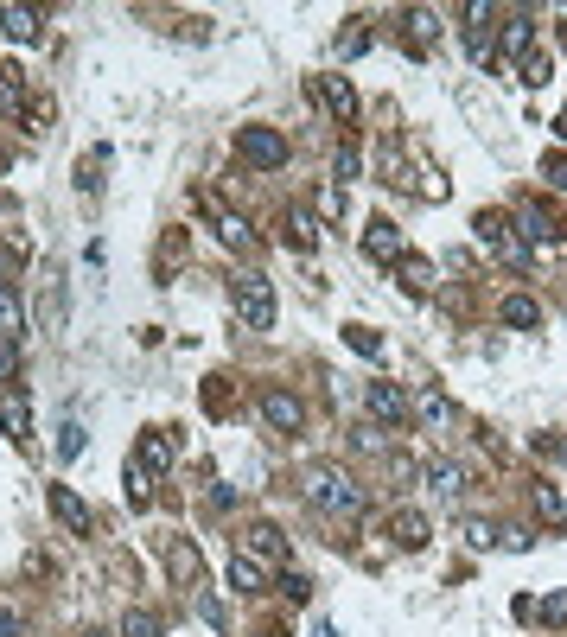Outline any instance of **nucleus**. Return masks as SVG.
I'll return each mask as SVG.
<instances>
[{
	"instance_id": "nucleus-1",
	"label": "nucleus",
	"mask_w": 567,
	"mask_h": 637,
	"mask_svg": "<svg viewBox=\"0 0 567 637\" xmlns=\"http://www.w3.org/2000/svg\"><path fill=\"white\" fill-rule=\"evenodd\" d=\"M306 504H313L319 516L357 523V516L370 510V497H364V485H357L351 472H338V466H313V472H306Z\"/></svg>"
},
{
	"instance_id": "nucleus-2",
	"label": "nucleus",
	"mask_w": 567,
	"mask_h": 637,
	"mask_svg": "<svg viewBox=\"0 0 567 637\" xmlns=\"http://www.w3.org/2000/svg\"><path fill=\"white\" fill-rule=\"evenodd\" d=\"M230 306H236V325L268 332V325H274V281H268V274H255V268H243L230 281Z\"/></svg>"
},
{
	"instance_id": "nucleus-3",
	"label": "nucleus",
	"mask_w": 567,
	"mask_h": 637,
	"mask_svg": "<svg viewBox=\"0 0 567 637\" xmlns=\"http://www.w3.org/2000/svg\"><path fill=\"white\" fill-rule=\"evenodd\" d=\"M472 230H478V243H485L491 255H504L510 268H529V243L517 236V223H510L504 211H478V217H472Z\"/></svg>"
},
{
	"instance_id": "nucleus-4",
	"label": "nucleus",
	"mask_w": 567,
	"mask_h": 637,
	"mask_svg": "<svg viewBox=\"0 0 567 637\" xmlns=\"http://www.w3.org/2000/svg\"><path fill=\"white\" fill-rule=\"evenodd\" d=\"M236 160L255 166V172H274V166H287V134L281 128H236Z\"/></svg>"
},
{
	"instance_id": "nucleus-5",
	"label": "nucleus",
	"mask_w": 567,
	"mask_h": 637,
	"mask_svg": "<svg viewBox=\"0 0 567 637\" xmlns=\"http://www.w3.org/2000/svg\"><path fill=\"white\" fill-rule=\"evenodd\" d=\"M64 319H71V281H64V268H45V281H39V325H45V332H64Z\"/></svg>"
},
{
	"instance_id": "nucleus-6",
	"label": "nucleus",
	"mask_w": 567,
	"mask_h": 637,
	"mask_svg": "<svg viewBox=\"0 0 567 637\" xmlns=\"http://www.w3.org/2000/svg\"><path fill=\"white\" fill-rule=\"evenodd\" d=\"M255 408H262V421L274 427V434H300V427H306V402H300V395H287V389H262V402H255Z\"/></svg>"
},
{
	"instance_id": "nucleus-7",
	"label": "nucleus",
	"mask_w": 567,
	"mask_h": 637,
	"mask_svg": "<svg viewBox=\"0 0 567 637\" xmlns=\"http://www.w3.org/2000/svg\"><path fill=\"white\" fill-rule=\"evenodd\" d=\"M364 402H370V421H376V427H402V421H408V395L395 389V383H370Z\"/></svg>"
},
{
	"instance_id": "nucleus-8",
	"label": "nucleus",
	"mask_w": 567,
	"mask_h": 637,
	"mask_svg": "<svg viewBox=\"0 0 567 637\" xmlns=\"http://www.w3.org/2000/svg\"><path fill=\"white\" fill-rule=\"evenodd\" d=\"M364 255H370V262H402V230H395V223L389 217H370V230H364Z\"/></svg>"
},
{
	"instance_id": "nucleus-9",
	"label": "nucleus",
	"mask_w": 567,
	"mask_h": 637,
	"mask_svg": "<svg viewBox=\"0 0 567 637\" xmlns=\"http://www.w3.org/2000/svg\"><path fill=\"white\" fill-rule=\"evenodd\" d=\"M281 243L300 249V255H313V249H319V217L300 211V204H294V211H281Z\"/></svg>"
},
{
	"instance_id": "nucleus-10",
	"label": "nucleus",
	"mask_w": 567,
	"mask_h": 637,
	"mask_svg": "<svg viewBox=\"0 0 567 637\" xmlns=\"http://www.w3.org/2000/svg\"><path fill=\"white\" fill-rule=\"evenodd\" d=\"M389 536H395V548H402V555H421L434 529H427L421 510H395V516H389Z\"/></svg>"
},
{
	"instance_id": "nucleus-11",
	"label": "nucleus",
	"mask_w": 567,
	"mask_h": 637,
	"mask_svg": "<svg viewBox=\"0 0 567 637\" xmlns=\"http://www.w3.org/2000/svg\"><path fill=\"white\" fill-rule=\"evenodd\" d=\"M243 555H255L262 567H281V561H287V536H281L274 523H255L249 536H243Z\"/></svg>"
},
{
	"instance_id": "nucleus-12",
	"label": "nucleus",
	"mask_w": 567,
	"mask_h": 637,
	"mask_svg": "<svg viewBox=\"0 0 567 637\" xmlns=\"http://www.w3.org/2000/svg\"><path fill=\"white\" fill-rule=\"evenodd\" d=\"M421 485L434 491V497H459V491H466V466H459V459H427Z\"/></svg>"
},
{
	"instance_id": "nucleus-13",
	"label": "nucleus",
	"mask_w": 567,
	"mask_h": 637,
	"mask_svg": "<svg viewBox=\"0 0 567 637\" xmlns=\"http://www.w3.org/2000/svg\"><path fill=\"white\" fill-rule=\"evenodd\" d=\"M51 516H58L71 536H83V529H90V504H83L71 485H51Z\"/></svg>"
},
{
	"instance_id": "nucleus-14",
	"label": "nucleus",
	"mask_w": 567,
	"mask_h": 637,
	"mask_svg": "<svg viewBox=\"0 0 567 637\" xmlns=\"http://www.w3.org/2000/svg\"><path fill=\"white\" fill-rule=\"evenodd\" d=\"M313 96L338 115V122H351V115H357V90H351L345 77H313Z\"/></svg>"
},
{
	"instance_id": "nucleus-15",
	"label": "nucleus",
	"mask_w": 567,
	"mask_h": 637,
	"mask_svg": "<svg viewBox=\"0 0 567 637\" xmlns=\"http://www.w3.org/2000/svg\"><path fill=\"white\" fill-rule=\"evenodd\" d=\"M204 211H211L217 217V236H223V243H230V249H255V230H249V217H236V211H223V204L217 198H204Z\"/></svg>"
},
{
	"instance_id": "nucleus-16",
	"label": "nucleus",
	"mask_w": 567,
	"mask_h": 637,
	"mask_svg": "<svg viewBox=\"0 0 567 637\" xmlns=\"http://www.w3.org/2000/svg\"><path fill=\"white\" fill-rule=\"evenodd\" d=\"M497 325H510V332H536V325H542V306L529 300V294H510L504 306H497Z\"/></svg>"
},
{
	"instance_id": "nucleus-17",
	"label": "nucleus",
	"mask_w": 567,
	"mask_h": 637,
	"mask_svg": "<svg viewBox=\"0 0 567 637\" xmlns=\"http://www.w3.org/2000/svg\"><path fill=\"white\" fill-rule=\"evenodd\" d=\"M561 230H567V223L536 211V204H523V211H517V236H523V243H548V236H561Z\"/></svg>"
},
{
	"instance_id": "nucleus-18",
	"label": "nucleus",
	"mask_w": 567,
	"mask_h": 637,
	"mask_svg": "<svg viewBox=\"0 0 567 637\" xmlns=\"http://www.w3.org/2000/svg\"><path fill=\"white\" fill-rule=\"evenodd\" d=\"M0 338L7 344L26 338V306H20V294H13V281H0Z\"/></svg>"
},
{
	"instance_id": "nucleus-19",
	"label": "nucleus",
	"mask_w": 567,
	"mask_h": 637,
	"mask_svg": "<svg viewBox=\"0 0 567 637\" xmlns=\"http://www.w3.org/2000/svg\"><path fill=\"white\" fill-rule=\"evenodd\" d=\"M166 567H173L179 587H198V580H204V561H198L192 542H173V548H166Z\"/></svg>"
},
{
	"instance_id": "nucleus-20",
	"label": "nucleus",
	"mask_w": 567,
	"mask_h": 637,
	"mask_svg": "<svg viewBox=\"0 0 567 637\" xmlns=\"http://www.w3.org/2000/svg\"><path fill=\"white\" fill-rule=\"evenodd\" d=\"M134 459H141L147 472H166V466H173V434H160V427H153V434H141Z\"/></svg>"
},
{
	"instance_id": "nucleus-21",
	"label": "nucleus",
	"mask_w": 567,
	"mask_h": 637,
	"mask_svg": "<svg viewBox=\"0 0 567 637\" xmlns=\"http://www.w3.org/2000/svg\"><path fill=\"white\" fill-rule=\"evenodd\" d=\"M0 32H7L13 45H32L39 39V13L32 7H0Z\"/></svg>"
},
{
	"instance_id": "nucleus-22",
	"label": "nucleus",
	"mask_w": 567,
	"mask_h": 637,
	"mask_svg": "<svg viewBox=\"0 0 567 637\" xmlns=\"http://www.w3.org/2000/svg\"><path fill=\"white\" fill-rule=\"evenodd\" d=\"M230 587L236 593H262L268 587V567L255 561V555H230Z\"/></svg>"
},
{
	"instance_id": "nucleus-23",
	"label": "nucleus",
	"mask_w": 567,
	"mask_h": 637,
	"mask_svg": "<svg viewBox=\"0 0 567 637\" xmlns=\"http://www.w3.org/2000/svg\"><path fill=\"white\" fill-rule=\"evenodd\" d=\"M510 51V58H529V51H536V20H529V13H517V20H504V39H497Z\"/></svg>"
},
{
	"instance_id": "nucleus-24",
	"label": "nucleus",
	"mask_w": 567,
	"mask_h": 637,
	"mask_svg": "<svg viewBox=\"0 0 567 637\" xmlns=\"http://www.w3.org/2000/svg\"><path fill=\"white\" fill-rule=\"evenodd\" d=\"M0 109H13V115L26 109V77H20V64H7V58H0Z\"/></svg>"
},
{
	"instance_id": "nucleus-25",
	"label": "nucleus",
	"mask_w": 567,
	"mask_h": 637,
	"mask_svg": "<svg viewBox=\"0 0 567 637\" xmlns=\"http://www.w3.org/2000/svg\"><path fill=\"white\" fill-rule=\"evenodd\" d=\"M434 39H440V13H434V7H415V13H408V45L427 51Z\"/></svg>"
},
{
	"instance_id": "nucleus-26",
	"label": "nucleus",
	"mask_w": 567,
	"mask_h": 637,
	"mask_svg": "<svg viewBox=\"0 0 567 637\" xmlns=\"http://www.w3.org/2000/svg\"><path fill=\"white\" fill-rule=\"evenodd\" d=\"M415 415H421V427H446V421H453V402H446L440 389H421L415 395Z\"/></svg>"
},
{
	"instance_id": "nucleus-27",
	"label": "nucleus",
	"mask_w": 567,
	"mask_h": 637,
	"mask_svg": "<svg viewBox=\"0 0 567 637\" xmlns=\"http://www.w3.org/2000/svg\"><path fill=\"white\" fill-rule=\"evenodd\" d=\"M122 485H128V504H134V510H147V497H153V472L141 466V459H128Z\"/></svg>"
},
{
	"instance_id": "nucleus-28",
	"label": "nucleus",
	"mask_w": 567,
	"mask_h": 637,
	"mask_svg": "<svg viewBox=\"0 0 567 637\" xmlns=\"http://www.w3.org/2000/svg\"><path fill=\"white\" fill-rule=\"evenodd\" d=\"M402 287H408V294H434V262H421V255H402Z\"/></svg>"
},
{
	"instance_id": "nucleus-29",
	"label": "nucleus",
	"mask_w": 567,
	"mask_h": 637,
	"mask_svg": "<svg viewBox=\"0 0 567 637\" xmlns=\"http://www.w3.org/2000/svg\"><path fill=\"white\" fill-rule=\"evenodd\" d=\"M77 453H83V421H77V415H64V421H58V459L71 466Z\"/></svg>"
},
{
	"instance_id": "nucleus-30",
	"label": "nucleus",
	"mask_w": 567,
	"mask_h": 637,
	"mask_svg": "<svg viewBox=\"0 0 567 637\" xmlns=\"http://www.w3.org/2000/svg\"><path fill=\"white\" fill-rule=\"evenodd\" d=\"M548 77H555V58H548V51H529V58H523V83H529V90H542Z\"/></svg>"
},
{
	"instance_id": "nucleus-31",
	"label": "nucleus",
	"mask_w": 567,
	"mask_h": 637,
	"mask_svg": "<svg viewBox=\"0 0 567 637\" xmlns=\"http://www.w3.org/2000/svg\"><path fill=\"white\" fill-rule=\"evenodd\" d=\"M345 344H351L357 357H383V338H376L370 325H345Z\"/></svg>"
},
{
	"instance_id": "nucleus-32",
	"label": "nucleus",
	"mask_w": 567,
	"mask_h": 637,
	"mask_svg": "<svg viewBox=\"0 0 567 637\" xmlns=\"http://www.w3.org/2000/svg\"><path fill=\"white\" fill-rule=\"evenodd\" d=\"M357 166H364V160H357V147H338V160H332V185H338V192L357 179Z\"/></svg>"
},
{
	"instance_id": "nucleus-33",
	"label": "nucleus",
	"mask_w": 567,
	"mask_h": 637,
	"mask_svg": "<svg viewBox=\"0 0 567 637\" xmlns=\"http://www.w3.org/2000/svg\"><path fill=\"white\" fill-rule=\"evenodd\" d=\"M536 612H542V625H548V631H567V593H548Z\"/></svg>"
},
{
	"instance_id": "nucleus-34",
	"label": "nucleus",
	"mask_w": 567,
	"mask_h": 637,
	"mask_svg": "<svg viewBox=\"0 0 567 637\" xmlns=\"http://www.w3.org/2000/svg\"><path fill=\"white\" fill-rule=\"evenodd\" d=\"M115 637H160V618H153V612H128Z\"/></svg>"
},
{
	"instance_id": "nucleus-35",
	"label": "nucleus",
	"mask_w": 567,
	"mask_h": 637,
	"mask_svg": "<svg viewBox=\"0 0 567 637\" xmlns=\"http://www.w3.org/2000/svg\"><path fill=\"white\" fill-rule=\"evenodd\" d=\"M536 459H548V466H567V434H536Z\"/></svg>"
},
{
	"instance_id": "nucleus-36",
	"label": "nucleus",
	"mask_w": 567,
	"mask_h": 637,
	"mask_svg": "<svg viewBox=\"0 0 567 637\" xmlns=\"http://www.w3.org/2000/svg\"><path fill=\"white\" fill-rule=\"evenodd\" d=\"M281 593L294 599V606H306V599H313V580H306V574H281Z\"/></svg>"
},
{
	"instance_id": "nucleus-37",
	"label": "nucleus",
	"mask_w": 567,
	"mask_h": 637,
	"mask_svg": "<svg viewBox=\"0 0 567 637\" xmlns=\"http://www.w3.org/2000/svg\"><path fill=\"white\" fill-rule=\"evenodd\" d=\"M542 179L555 185V192H567V153H548V160H542Z\"/></svg>"
},
{
	"instance_id": "nucleus-38",
	"label": "nucleus",
	"mask_w": 567,
	"mask_h": 637,
	"mask_svg": "<svg viewBox=\"0 0 567 637\" xmlns=\"http://www.w3.org/2000/svg\"><path fill=\"white\" fill-rule=\"evenodd\" d=\"M13 376H20V344L0 338V383H13Z\"/></svg>"
},
{
	"instance_id": "nucleus-39",
	"label": "nucleus",
	"mask_w": 567,
	"mask_h": 637,
	"mask_svg": "<svg viewBox=\"0 0 567 637\" xmlns=\"http://www.w3.org/2000/svg\"><path fill=\"white\" fill-rule=\"evenodd\" d=\"M536 510L548 516V523H561V516H567V510H561V497H555V491H548V485H536Z\"/></svg>"
},
{
	"instance_id": "nucleus-40",
	"label": "nucleus",
	"mask_w": 567,
	"mask_h": 637,
	"mask_svg": "<svg viewBox=\"0 0 567 637\" xmlns=\"http://www.w3.org/2000/svg\"><path fill=\"white\" fill-rule=\"evenodd\" d=\"M466 45H472V58H478V64H497V39H485V32H472Z\"/></svg>"
},
{
	"instance_id": "nucleus-41",
	"label": "nucleus",
	"mask_w": 567,
	"mask_h": 637,
	"mask_svg": "<svg viewBox=\"0 0 567 637\" xmlns=\"http://www.w3.org/2000/svg\"><path fill=\"white\" fill-rule=\"evenodd\" d=\"M466 542H472V548H491V542H497V529H491V523H478V516H472V523H466Z\"/></svg>"
},
{
	"instance_id": "nucleus-42",
	"label": "nucleus",
	"mask_w": 567,
	"mask_h": 637,
	"mask_svg": "<svg viewBox=\"0 0 567 637\" xmlns=\"http://www.w3.org/2000/svg\"><path fill=\"white\" fill-rule=\"evenodd\" d=\"M7 427H13V440H32V421H26V408H20V402L7 408Z\"/></svg>"
},
{
	"instance_id": "nucleus-43",
	"label": "nucleus",
	"mask_w": 567,
	"mask_h": 637,
	"mask_svg": "<svg viewBox=\"0 0 567 637\" xmlns=\"http://www.w3.org/2000/svg\"><path fill=\"white\" fill-rule=\"evenodd\" d=\"M351 440H357V446H364V453H376V446H383V427H376V421H370V427H357V434H351Z\"/></svg>"
},
{
	"instance_id": "nucleus-44",
	"label": "nucleus",
	"mask_w": 567,
	"mask_h": 637,
	"mask_svg": "<svg viewBox=\"0 0 567 637\" xmlns=\"http://www.w3.org/2000/svg\"><path fill=\"white\" fill-rule=\"evenodd\" d=\"M0 637H20V612H0Z\"/></svg>"
},
{
	"instance_id": "nucleus-45",
	"label": "nucleus",
	"mask_w": 567,
	"mask_h": 637,
	"mask_svg": "<svg viewBox=\"0 0 567 637\" xmlns=\"http://www.w3.org/2000/svg\"><path fill=\"white\" fill-rule=\"evenodd\" d=\"M555 134H561V141H567V109H561V122H555Z\"/></svg>"
},
{
	"instance_id": "nucleus-46",
	"label": "nucleus",
	"mask_w": 567,
	"mask_h": 637,
	"mask_svg": "<svg viewBox=\"0 0 567 637\" xmlns=\"http://www.w3.org/2000/svg\"><path fill=\"white\" fill-rule=\"evenodd\" d=\"M83 637H109V631H83Z\"/></svg>"
},
{
	"instance_id": "nucleus-47",
	"label": "nucleus",
	"mask_w": 567,
	"mask_h": 637,
	"mask_svg": "<svg viewBox=\"0 0 567 637\" xmlns=\"http://www.w3.org/2000/svg\"><path fill=\"white\" fill-rule=\"evenodd\" d=\"M0 440H7V421H0Z\"/></svg>"
},
{
	"instance_id": "nucleus-48",
	"label": "nucleus",
	"mask_w": 567,
	"mask_h": 637,
	"mask_svg": "<svg viewBox=\"0 0 567 637\" xmlns=\"http://www.w3.org/2000/svg\"><path fill=\"white\" fill-rule=\"evenodd\" d=\"M262 637H274V631H262Z\"/></svg>"
}]
</instances>
